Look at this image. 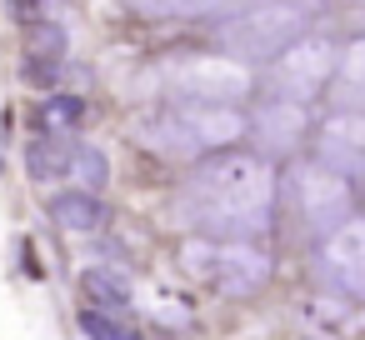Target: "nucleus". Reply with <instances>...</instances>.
Returning <instances> with one entry per match:
<instances>
[{"label": "nucleus", "instance_id": "nucleus-18", "mask_svg": "<svg viewBox=\"0 0 365 340\" xmlns=\"http://www.w3.org/2000/svg\"><path fill=\"white\" fill-rule=\"evenodd\" d=\"M21 81L36 86V91H51V86L61 81V56H56V51H26V61H21Z\"/></svg>", "mask_w": 365, "mask_h": 340}, {"label": "nucleus", "instance_id": "nucleus-4", "mask_svg": "<svg viewBox=\"0 0 365 340\" xmlns=\"http://www.w3.org/2000/svg\"><path fill=\"white\" fill-rule=\"evenodd\" d=\"M290 200H295L300 225L315 230V235H330L335 225H345V220H350V205H355L350 180H340L335 170H325V165H315V160L290 170Z\"/></svg>", "mask_w": 365, "mask_h": 340}, {"label": "nucleus", "instance_id": "nucleus-8", "mask_svg": "<svg viewBox=\"0 0 365 340\" xmlns=\"http://www.w3.org/2000/svg\"><path fill=\"white\" fill-rule=\"evenodd\" d=\"M320 265L335 290L365 300V220H345L320 240Z\"/></svg>", "mask_w": 365, "mask_h": 340}, {"label": "nucleus", "instance_id": "nucleus-9", "mask_svg": "<svg viewBox=\"0 0 365 340\" xmlns=\"http://www.w3.org/2000/svg\"><path fill=\"white\" fill-rule=\"evenodd\" d=\"M175 91L190 101V105H230L250 91V76L235 66V61H190L180 76H175Z\"/></svg>", "mask_w": 365, "mask_h": 340}, {"label": "nucleus", "instance_id": "nucleus-11", "mask_svg": "<svg viewBox=\"0 0 365 340\" xmlns=\"http://www.w3.org/2000/svg\"><path fill=\"white\" fill-rule=\"evenodd\" d=\"M51 220L66 225V230H76V235H86V230H101L110 220V210L91 190H66V195H51Z\"/></svg>", "mask_w": 365, "mask_h": 340}, {"label": "nucleus", "instance_id": "nucleus-1", "mask_svg": "<svg viewBox=\"0 0 365 340\" xmlns=\"http://www.w3.org/2000/svg\"><path fill=\"white\" fill-rule=\"evenodd\" d=\"M175 215L185 230L205 240H255L275 215V175L265 155L215 150L205 155L175 195Z\"/></svg>", "mask_w": 365, "mask_h": 340}, {"label": "nucleus", "instance_id": "nucleus-7", "mask_svg": "<svg viewBox=\"0 0 365 340\" xmlns=\"http://www.w3.org/2000/svg\"><path fill=\"white\" fill-rule=\"evenodd\" d=\"M315 165L335 170L340 180H365V115L360 110H335L320 125Z\"/></svg>", "mask_w": 365, "mask_h": 340}, {"label": "nucleus", "instance_id": "nucleus-20", "mask_svg": "<svg viewBox=\"0 0 365 340\" xmlns=\"http://www.w3.org/2000/svg\"><path fill=\"white\" fill-rule=\"evenodd\" d=\"M11 21L16 26H36V21H46V11H41V0H11Z\"/></svg>", "mask_w": 365, "mask_h": 340}, {"label": "nucleus", "instance_id": "nucleus-13", "mask_svg": "<svg viewBox=\"0 0 365 340\" xmlns=\"http://www.w3.org/2000/svg\"><path fill=\"white\" fill-rule=\"evenodd\" d=\"M245 125H255L270 145H295V135H300V105H290V101H265L260 115L245 120Z\"/></svg>", "mask_w": 365, "mask_h": 340}, {"label": "nucleus", "instance_id": "nucleus-12", "mask_svg": "<svg viewBox=\"0 0 365 340\" xmlns=\"http://www.w3.org/2000/svg\"><path fill=\"white\" fill-rule=\"evenodd\" d=\"M81 290L96 300V310H120L130 305V275L120 265H86L81 270Z\"/></svg>", "mask_w": 365, "mask_h": 340}, {"label": "nucleus", "instance_id": "nucleus-2", "mask_svg": "<svg viewBox=\"0 0 365 340\" xmlns=\"http://www.w3.org/2000/svg\"><path fill=\"white\" fill-rule=\"evenodd\" d=\"M245 130L250 125H245V115L235 105H190V101L170 105L150 125L155 145H165V150H200V155L230 150V140H240Z\"/></svg>", "mask_w": 365, "mask_h": 340}, {"label": "nucleus", "instance_id": "nucleus-15", "mask_svg": "<svg viewBox=\"0 0 365 340\" xmlns=\"http://www.w3.org/2000/svg\"><path fill=\"white\" fill-rule=\"evenodd\" d=\"M76 325H81L86 340H135V325L120 320L115 310H96V305H86V310L76 315Z\"/></svg>", "mask_w": 365, "mask_h": 340}, {"label": "nucleus", "instance_id": "nucleus-5", "mask_svg": "<svg viewBox=\"0 0 365 340\" xmlns=\"http://www.w3.org/2000/svg\"><path fill=\"white\" fill-rule=\"evenodd\" d=\"M335 76V51L325 41H300V46H285L280 61H275V101H290V105H305L320 96V86Z\"/></svg>", "mask_w": 365, "mask_h": 340}, {"label": "nucleus", "instance_id": "nucleus-14", "mask_svg": "<svg viewBox=\"0 0 365 340\" xmlns=\"http://www.w3.org/2000/svg\"><path fill=\"white\" fill-rule=\"evenodd\" d=\"M86 120V101L81 96H66V91H46V101H41V130H76Z\"/></svg>", "mask_w": 365, "mask_h": 340}, {"label": "nucleus", "instance_id": "nucleus-17", "mask_svg": "<svg viewBox=\"0 0 365 340\" xmlns=\"http://www.w3.org/2000/svg\"><path fill=\"white\" fill-rule=\"evenodd\" d=\"M130 6H140L150 16H210V11L240 6V0H130Z\"/></svg>", "mask_w": 365, "mask_h": 340}, {"label": "nucleus", "instance_id": "nucleus-19", "mask_svg": "<svg viewBox=\"0 0 365 340\" xmlns=\"http://www.w3.org/2000/svg\"><path fill=\"white\" fill-rule=\"evenodd\" d=\"M335 71H340L345 86H355V91L365 96V41H355V46L345 51V61H335Z\"/></svg>", "mask_w": 365, "mask_h": 340}, {"label": "nucleus", "instance_id": "nucleus-3", "mask_svg": "<svg viewBox=\"0 0 365 340\" xmlns=\"http://www.w3.org/2000/svg\"><path fill=\"white\" fill-rule=\"evenodd\" d=\"M310 11H315L310 0H260L240 21L225 26V46L245 61H270V56H280L285 46L300 41Z\"/></svg>", "mask_w": 365, "mask_h": 340}, {"label": "nucleus", "instance_id": "nucleus-10", "mask_svg": "<svg viewBox=\"0 0 365 340\" xmlns=\"http://www.w3.org/2000/svg\"><path fill=\"white\" fill-rule=\"evenodd\" d=\"M71 155H76V145L61 140L56 130H41L36 140H26V170H31V180H41V185L66 180V175H71Z\"/></svg>", "mask_w": 365, "mask_h": 340}, {"label": "nucleus", "instance_id": "nucleus-6", "mask_svg": "<svg viewBox=\"0 0 365 340\" xmlns=\"http://www.w3.org/2000/svg\"><path fill=\"white\" fill-rule=\"evenodd\" d=\"M220 295H255L265 290L270 280V255L255 245V240H215V255H210V275H205Z\"/></svg>", "mask_w": 365, "mask_h": 340}, {"label": "nucleus", "instance_id": "nucleus-16", "mask_svg": "<svg viewBox=\"0 0 365 340\" xmlns=\"http://www.w3.org/2000/svg\"><path fill=\"white\" fill-rule=\"evenodd\" d=\"M66 180H81V190H101L106 180H110V165H106V150H96V145H76V155H71V175Z\"/></svg>", "mask_w": 365, "mask_h": 340}]
</instances>
